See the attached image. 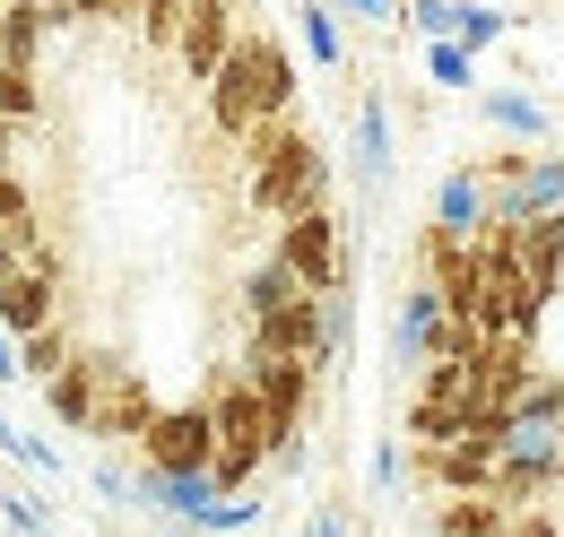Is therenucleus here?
<instances>
[{
  "instance_id": "nucleus-1",
  "label": "nucleus",
  "mask_w": 564,
  "mask_h": 537,
  "mask_svg": "<svg viewBox=\"0 0 564 537\" xmlns=\"http://www.w3.org/2000/svg\"><path fill=\"white\" fill-rule=\"evenodd\" d=\"M235 147H243V200H252V217L279 226V217H295V208L330 200V147L304 131V113L252 122Z\"/></svg>"
},
{
  "instance_id": "nucleus-2",
  "label": "nucleus",
  "mask_w": 564,
  "mask_h": 537,
  "mask_svg": "<svg viewBox=\"0 0 564 537\" xmlns=\"http://www.w3.org/2000/svg\"><path fill=\"white\" fill-rule=\"evenodd\" d=\"M295 53H286L270 26H243L235 35V53L200 78V96H209V131L217 139H243L252 122H279V113H295Z\"/></svg>"
},
{
  "instance_id": "nucleus-3",
  "label": "nucleus",
  "mask_w": 564,
  "mask_h": 537,
  "mask_svg": "<svg viewBox=\"0 0 564 537\" xmlns=\"http://www.w3.org/2000/svg\"><path fill=\"white\" fill-rule=\"evenodd\" d=\"M209 425H217L209 485H217V494H252L261 469H270V416H261V399H252V382H243V373H217Z\"/></svg>"
},
{
  "instance_id": "nucleus-4",
  "label": "nucleus",
  "mask_w": 564,
  "mask_h": 537,
  "mask_svg": "<svg viewBox=\"0 0 564 537\" xmlns=\"http://www.w3.org/2000/svg\"><path fill=\"white\" fill-rule=\"evenodd\" d=\"M270 261L304 286V295H330V286H348L356 277V252H348V217L322 200V208H295L279 217V243H270Z\"/></svg>"
},
{
  "instance_id": "nucleus-5",
  "label": "nucleus",
  "mask_w": 564,
  "mask_h": 537,
  "mask_svg": "<svg viewBox=\"0 0 564 537\" xmlns=\"http://www.w3.org/2000/svg\"><path fill=\"white\" fill-rule=\"evenodd\" d=\"M87 364H96V416H87V442H96V451L140 442L148 416H156V391L140 382V364L113 355V347H87Z\"/></svg>"
},
{
  "instance_id": "nucleus-6",
  "label": "nucleus",
  "mask_w": 564,
  "mask_h": 537,
  "mask_svg": "<svg viewBox=\"0 0 564 537\" xmlns=\"http://www.w3.org/2000/svg\"><path fill=\"white\" fill-rule=\"evenodd\" d=\"M140 469H165V476H209V451H217V425H209V399H183V407H156L148 434L131 442Z\"/></svg>"
},
{
  "instance_id": "nucleus-7",
  "label": "nucleus",
  "mask_w": 564,
  "mask_h": 537,
  "mask_svg": "<svg viewBox=\"0 0 564 537\" xmlns=\"http://www.w3.org/2000/svg\"><path fill=\"white\" fill-rule=\"evenodd\" d=\"M243 35V0H183V26H174V69L200 87Z\"/></svg>"
},
{
  "instance_id": "nucleus-8",
  "label": "nucleus",
  "mask_w": 564,
  "mask_h": 537,
  "mask_svg": "<svg viewBox=\"0 0 564 537\" xmlns=\"http://www.w3.org/2000/svg\"><path fill=\"white\" fill-rule=\"evenodd\" d=\"M434 347H443V295H434L425 277H409V286L391 295V373L434 364Z\"/></svg>"
},
{
  "instance_id": "nucleus-9",
  "label": "nucleus",
  "mask_w": 564,
  "mask_h": 537,
  "mask_svg": "<svg viewBox=\"0 0 564 537\" xmlns=\"http://www.w3.org/2000/svg\"><path fill=\"white\" fill-rule=\"evenodd\" d=\"M512 261H521V286H530V295H539V313H547V304L564 295V208L512 226Z\"/></svg>"
},
{
  "instance_id": "nucleus-10",
  "label": "nucleus",
  "mask_w": 564,
  "mask_h": 537,
  "mask_svg": "<svg viewBox=\"0 0 564 537\" xmlns=\"http://www.w3.org/2000/svg\"><path fill=\"white\" fill-rule=\"evenodd\" d=\"M409 476L417 485H434V494H487L495 476V442H434V451H409Z\"/></svg>"
},
{
  "instance_id": "nucleus-11",
  "label": "nucleus",
  "mask_w": 564,
  "mask_h": 537,
  "mask_svg": "<svg viewBox=\"0 0 564 537\" xmlns=\"http://www.w3.org/2000/svg\"><path fill=\"white\" fill-rule=\"evenodd\" d=\"M478 122L487 131H503L512 147H547V131H556V113L521 87V78H503V87H478Z\"/></svg>"
},
{
  "instance_id": "nucleus-12",
  "label": "nucleus",
  "mask_w": 564,
  "mask_h": 537,
  "mask_svg": "<svg viewBox=\"0 0 564 537\" xmlns=\"http://www.w3.org/2000/svg\"><path fill=\"white\" fill-rule=\"evenodd\" d=\"M391 156H400L391 105H382V87H365V96H356V174H365V183H391Z\"/></svg>"
},
{
  "instance_id": "nucleus-13",
  "label": "nucleus",
  "mask_w": 564,
  "mask_h": 537,
  "mask_svg": "<svg viewBox=\"0 0 564 537\" xmlns=\"http://www.w3.org/2000/svg\"><path fill=\"white\" fill-rule=\"evenodd\" d=\"M434 226H452V234H478L487 226V174L478 165H452L434 183Z\"/></svg>"
},
{
  "instance_id": "nucleus-14",
  "label": "nucleus",
  "mask_w": 564,
  "mask_h": 537,
  "mask_svg": "<svg viewBox=\"0 0 564 537\" xmlns=\"http://www.w3.org/2000/svg\"><path fill=\"white\" fill-rule=\"evenodd\" d=\"M35 391H44V407H53V416H62L70 434H87V416H96V364H87V347H78L62 373H44Z\"/></svg>"
},
{
  "instance_id": "nucleus-15",
  "label": "nucleus",
  "mask_w": 564,
  "mask_h": 537,
  "mask_svg": "<svg viewBox=\"0 0 564 537\" xmlns=\"http://www.w3.org/2000/svg\"><path fill=\"white\" fill-rule=\"evenodd\" d=\"M44 35H53L44 0H9V9H0V62H9V69H35V62H44Z\"/></svg>"
},
{
  "instance_id": "nucleus-16",
  "label": "nucleus",
  "mask_w": 564,
  "mask_h": 537,
  "mask_svg": "<svg viewBox=\"0 0 564 537\" xmlns=\"http://www.w3.org/2000/svg\"><path fill=\"white\" fill-rule=\"evenodd\" d=\"M503 512H512V503H495V494H443L425 529L434 537H503Z\"/></svg>"
},
{
  "instance_id": "nucleus-17",
  "label": "nucleus",
  "mask_w": 564,
  "mask_h": 537,
  "mask_svg": "<svg viewBox=\"0 0 564 537\" xmlns=\"http://www.w3.org/2000/svg\"><path fill=\"white\" fill-rule=\"evenodd\" d=\"M70 355H78V330L62 321V313H53L44 330H26V338H18V382H44V373H62Z\"/></svg>"
},
{
  "instance_id": "nucleus-18",
  "label": "nucleus",
  "mask_w": 564,
  "mask_h": 537,
  "mask_svg": "<svg viewBox=\"0 0 564 537\" xmlns=\"http://www.w3.org/2000/svg\"><path fill=\"white\" fill-rule=\"evenodd\" d=\"M295 295H304V286H295L279 261H252V268H243V286H235V304H243V330H252V321H270V313H279V304H295Z\"/></svg>"
},
{
  "instance_id": "nucleus-19",
  "label": "nucleus",
  "mask_w": 564,
  "mask_h": 537,
  "mask_svg": "<svg viewBox=\"0 0 564 537\" xmlns=\"http://www.w3.org/2000/svg\"><path fill=\"white\" fill-rule=\"evenodd\" d=\"M295 18H304V53L322 69H348V18L330 9V0H295Z\"/></svg>"
},
{
  "instance_id": "nucleus-20",
  "label": "nucleus",
  "mask_w": 564,
  "mask_h": 537,
  "mask_svg": "<svg viewBox=\"0 0 564 537\" xmlns=\"http://www.w3.org/2000/svg\"><path fill=\"white\" fill-rule=\"evenodd\" d=\"M503 35H512V18H503L495 0H452V44H460V53H495Z\"/></svg>"
},
{
  "instance_id": "nucleus-21",
  "label": "nucleus",
  "mask_w": 564,
  "mask_h": 537,
  "mask_svg": "<svg viewBox=\"0 0 564 537\" xmlns=\"http://www.w3.org/2000/svg\"><path fill=\"white\" fill-rule=\"evenodd\" d=\"M425 78L452 87V96H469V87H478V53H460L452 35H425Z\"/></svg>"
},
{
  "instance_id": "nucleus-22",
  "label": "nucleus",
  "mask_w": 564,
  "mask_h": 537,
  "mask_svg": "<svg viewBox=\"0 0 564 537\" xmlns=\"http://www.w3.org/2000/svg\"><path fill=\"white\" fill-rule=\"evenodd\" d=\"M35 113H44V78H35V69H9V62H0V122H18V131H26Z\"/></svg>"
},
{
  "instance_id": "nucleus-23",
  "label": "nucleus",
  "mask_w": 564,
  "mask_h": 537,
  "mask_svg": "<svg viewBox=\"0 0 564 537\" xmlns=\"http://www.w3.org/2000/svg\"><path fill=\"white\" fill-rule=\"evenodd\" d=\"M131 26H140L148 53H174V26H183V0H131Z\"/></svg>"
},
{
  "instance_id": "nucleus-24",
  "label": "nucleus",
  "mask_w": 564,
  "mask_h": 537,
  "mask_svg": "<svg viewBox=\"0 0 564 537\" xmlns=\"http://www.w3.org/2000/svg\"><path fill=\"white\" fill-rule=\"evenodd\" d=\"M503 537H564L556 503H512V512H503Z\"/></svg>"
},
{
  "instance_id": "nucleus-25",
  "label": "nucleus",
  "mask_w": 564,
  "mask_h": 537,
  "mask_svg": "<svg viewBox=\"0 0 564 537\" xmlns=\"http://www.w3.org/2000/svg\"><path fill=\"white\" fill-rule=\"evenodd\" d=\"M0 520H9L18 537H44V529H53V512H44L35 494H0Z\"/></svg>"
},
{
  "instance_id": "nucleus-26",
  "label": "nucleus",
  "mask_w": 564,
  "mask_h": 537,
  "mask_svg": "<svg viewBox=\"0 0 564 537\" xmlns=\"http://www.w3.org/2000/svg\"><path fill=\"white\" fill-rule=\"evenodd\" d=\"M87 485H96V503H113V512L131 503V469H122V460H87Z\"/></svg>"
},
{
  "instance_id": "nucleus-27",
  "label": "nucleus",
  "mask_w": 564,
  "mask_h": 537,
  "mask_svg": "<svg viewBox=\"0 0 564 537\" xmlns=\"http://www.w3.org/2000/svg\"><path fill=\"white\" fill-rule=\"evenodd\" d=\"M62 9H70L78 26H122L131 18V0H62Z\"/></svg>"
},
{
  "instance_id": "nucleus-28",
  "label": "nucleus",
  "mask_w": 564,
  "mask_h": 537,
  "mask_svg": "<svg viewBox=\"0 0 564 537\" xmlns=\"http://www.w3.org/2000/svg\"><path fill=\"white\" fill-rule=\"evenodd\" d=\"M286 537H356V529H348V512H330V503H322V512H304Z\"/></svg>"
},
{
  "instance_id": "nucleus-29",
  "label": "nucleus",
  "mask_w": 564,
  "mask_h": 537,
  "mask_svg": "<svg viewBox=\"0 0 564 537\" xmlns=\"http://www.w3.org/2000/svg\"><path fill=\"white\" fill-rule=\"evenodd\" d=\"M339 18H356V26H391L400 18V0H330Z\"/></svg>"
},
{
  "instance_id": "nucleus-30",
  "label": "nucleus",
  "mask_w": 564,
  "mask_h": 537,
  "mask_svg": "<svg viewBox=\"0 0 564 537\" xmlns=\"http://www.w3.org/2000/svg\"><path fill=\"white\" fill-rule=\"evenodd\" d=\"M400 485V442H373V494H391Z\"/></svg>"
},
{
  "instance_id": "nucleus-31",
  "label": "nucleus",
  "mask_w": 564,
  "mask_h": 537,
  "mask_svg": "<svg viewBox=\"0 0 564 537\" xmlns=\"http://www.w3.org/2000/svg\"><path fill=\"white\" fill-rule=\"evenodd\" d=\"M9 382H18V338L0 330V391H9Z\"/></svg>"
},
{
  "instance_id": "nucleus-32",
  "label": "nucleus",
  "mask_w": 564,
  "mask_h": 537,
  "mask_svg": "<svg viewBox=\"0 0 564 537\" xmlns=\"http://www.w3.org/2000/svg\"><path fill=\"white\" fill-rule=\"evenodd\" d=\"M18 165V122H0V174Z\"/></svg>"
},
{
  "instance_id": "nucleus-33",
  "label": "nucleus",
  "mask_w": 564,
  "mask_h": 537,
  "mask_svg": "<svg viewBox=\"0 0 564 537\" xmlns=\"http://www.w3.org/2000/svg\"><path fill=\"white\" fill-rule=\"evenodd\" d=\"M156 537H200V529H183V520H156Z\"/></svg>"
},
{
  "instance_id": "nucleus-34",
  "label": "nucleus",
  "mask_w": 564,
  "mask_h": 537,
  "mask_svg": "<svg viewBox=\"0 0 564 537\" xmlns=\"http://www.w3.org/2000/svg\"><path fill=\"white\" fill-rule=\"evenodd\" d=\"M556 382H564V373H556ZM556 442H564V399H556Z\"/></svg>"
},
{
  "instance_id": "nucleus-35",
  "label": "nucleus",
  "mask_w": 564,
  "mask_h": 537,
  "mask_svg": "<svg viewBox=\"0 0 564 537\" xmlns=\"http://www.w3.org/2000/svg\"><path fill=\"white\" fill-rule=\"evenodd\" d=\"M0 9H9V0H0Z\"/></svg>"
}]
</instances>
